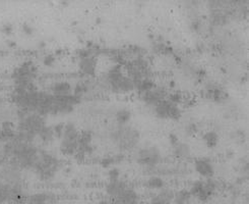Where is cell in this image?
<instances>
[{
  "mask_svg": "<svg viewBox=\"0 0 249 204\" xmlns=\"http://www.w3.org/2000/svg\"><path fill=\"white\" fill-rule=\"evenodd\" d=\"M108 138L118 150L126 152L139 145L141 133L130 123H115L109 129Z\"/></svg>",
  "mask_w": 249,
  "mask_h": 204,
  "instance_id": "1",
  "label": "cell"
},
{
  "mask_svg": "<svg viewBox=\"0 0 249 204\" xmlns=\"http://www.w3.org/2000/svg\"><path fill=\"white\" fill-rule=\"evenodd\" d=\"M19 111L18 121L17 122V136L25 141L34 142L41 131L47 126L45 118L35 112Z\"/></svg>",
  "mask_w": 249,
  "mask_h": 204,
  "instance_id": "2",
  "label": "cell"
},
{
  "mask_svg": "<svg viewBox=\"0 0 249 204\" xmlns=\"http://www.w3.org/2000/svg\"><path fill=\"white\" fill-rule=\"evenodd\" d=\"M59 165L60 163L57 157L48 151L41 149L38 160L32 171L41 181H50L57 174Z\"/></svg>",
  "mask_w": 249,
  "mask_h": 204,
  "instance_id": "3",
  "label": "cell"
},
{
  "mask_svg": "<svg viewBox=\"0 0 249 204\" xmlns=\"http://www.w3.org/2000/svg\"><path fill=\"white\" fill-rule=\"evenodd\" d=\"M103 82L106 88L114 93L124 94L134 89L132 79L127 74L123 73L120 67H113L107 73Z\"/></svg>",
  "mask_w": 249,
  "mask_h": 204,
  "instance_id": "4",
  "label": "cell"
},
{
  "mask_svg": "<svg viewBox=\"0 0 249 204\" xmlns=\"http://www.w3.org/2000/svg\"><path fill=\"white\" fill-rule=\"evenodd\" d=\"M80 138L81 131L78 130L75 123L71 122L64 123L63 130L59 138L60 151L64 155H75L78 149V144H80Z\"/></svg>",
  "mask_w": 249,
  "mask_h": 204,
  "instance_id": "5",
  "label": "cell"
},
{
  "mask_svg": "<svg viewBox=\"0 0 249 204\" xmlns=\"http://www.w3.org/2000/svg\"><path fill=\"white\" fill-rule=\"evenodd\" d=\"M22 169L17 164L6 162L0 168V180L10 188H24V175Z\"/></svg>",
  "mask_w": 249,
  "mask_h": 204,
  "instance_id": "6",
  "label": "cell"
},
{
  "mask_svg": "<svg viewBox=\"0 0 249 204\" xmlns=\"http://www.w3.org/2000/svg\"><path fill=\"white\" fill-rule=\"evenodd\" d=\"M137 163L146 168H153L159 164L161 161V151L156 145H145L138 150L135 154Z\"/></svg>",
  "mask_w": 249,
  "mask_h": 204,
  "instance_id": "7",
  "label": "cell"
},
{
  "mask_svg": "<svg viewBox=\"0 0 249 204\" xmlns=\"http://www.w3.org/2000/svg\"><path fill=\"white\" fill-rule=\"evenodd\" d=\"M37 76V67L33 61H24L18 64L11 74L15 85L32 84Z\"/></svg>",
  "mask_w": 249,
  "mask_h": 204,
  "instance_id": "8",
  "label": "cell"
},
{
  "mask_svg": "<svg viewBox=\"0 0 249 204\" xmlns=\"http://www.w3.org/2000/svg\"><path fill=\"white\" fill-rule=\"evenodd\" d=\"M217 190V184L212 179L205 181H197L194 183L189 190L192 197L196 198L201 202L209 201Z\"/></svg>",
  "mask_w": 249,
  "mask_h": 204,
  "instance_id": "9",
  "label": "cell"
},
{
  "mask_svg": "<svg viewBox=\"0 0 249 204\" xmlns=\"http://www.w3.org/2000/svg\"><path fill=\"white\" fill-rule=\"evenodd\" d=\"M156 116L164 120H176L180 117V108L177 102L171 99H164L154 106Z\"/></svg>",
  "mask_w": 249,
  "mask_h": 204,
  "instance_id": "10",
  "label": "cell"
},
{
  "mask_svg": "<svg viewBox=\"0 0 249 204\" xmlns=\"http://www.w3.org/2000/svg\"><path fill=\"white\" fill-rule=\"evenodd\" d=\"M130 187L127 185V183L125 181L116 178V179H109L108 183L106 184V194L108 195L109 199L111 200H115L116 198H118L119 196H121L124 192H125L127 189H129Z\"/></svg>",
  "mask_w": 249,
  "mask_h": 204,
  "instance_id": "11",
  "label": "cell"
},
{
  "mask_svg": "<svg viewBox=\"0 0 249 204\" xmlns=\"http://www.w3.org/2000/svg\"><path fill=\"white\" fill-rule=\"evenodd\" d=\"M129 77L132 80H138V79L149 78L150 74V65L142 59H137L129 63Z\"/></svg>",
  "mask_w": 249,
  "mask_h": 204,
  "instance_id": "12",
  "label": "cell"
},
{
  "mask_svg": "<svg viewBox=\"0 0 249 204\" xmlns=\"http://www.w3.org/2000/svg\"><path fill=\"white\" fill-rule=\"evenodd\" d=\"M17 124L9 120L0 122V145L13 141L17 137Z\"/></svg>",
  "mask_w": 249,
  "mask_h": 204,
  "instance_id": "13",
  "label": "cell"
},
{
  "mask_svg": "<svg viewBox=\"0 0 249 204\" xmlns=\"http://www.w3.org/2000/svg\"><path fill=\"white\" fill-rule=\"evenodd\" d=\"M78 66H80L81 71L88 76H94L97 71L98 61L95 56L89 52L86 51L80 56V62H78Z\"/></svg>",
  "mask_w": 249,
  "mask_h": 204,
  "instance_id": "14",
  "label": "cell"
},
{
  "mask_svg": "<svg viewBox=\"0 0 249 204\" xmlns=\"http://www.w3.org/2000/svg\"><path fill=\"white\" fill-rule=\"evenodd\" d=\"M165 91L162 88H159L155 86L154 88H152L149 91H146L144 93H142V99L145 102L146 104H149L151 106H155L157 103H159L160 101L165 99Z\"/></svg>",
  "mask_w": 249,
  "mask_h": 204,
  "instance_id": "15",
  "label": "cell"
},
{
  "mask_svg": "<svg viewBox=\"0 0 249 204\" xmlns=\"http://www.w3.org/2000/svg\"><path fill=\"white\" fill-rule=\"evenodd\" d=\"M196 173L205 179H212L214 174V166L213 163L207 158H198L195 163Z\"/></svg>",
  "mask_w": 249,
  "mask_h": 204,
  "instance_id": "16",
  "label": "cell"
},
{
  "mask_svg": "<svg viewBox=\"0 0 249 204\" xmlns=\"http://www.w3.org/2000/svg\"><path fill=\"white\" fill-rule=\"evenodd\" d=\"M51 94L56 97H66L73 95V87L66 81H57L51 86Z\"/></svg>",
  "mask_w": 249,
  "mask_h": 204,
  "instance_id": "17",
  "label": "cell"
},
{
  "mask_svg": "<svg viewBox=\"0 0 249 204\" xmlns=\"http://www.w3.org/2000/svg\"><path fill=\"white\" fill-rule=\"evenodd\" d=\"M93 149L92 145V135L88 132H81L80 144H78V149L75 155L77 156H87L90 153Z\"/></svg>",
  "mask_w": 249,
  "mask_h": 204,
  "instance_id": "18",
  "label": "cell"
},
{
  "mask_svg": "<svg viewBox=\"0 0 249 204\" xmlns=\"http://www.w3.org/2000/svg\"><path fill=\"white\" fill-rule=\"evenodd\" d=\"M113 201L115 204H141L139 194L132 188L127 189L121 196Z\"/></svg>",
  "mask_w": 249,
  "mask_h": 204,
  "instance_id": "19",
  "label": "cell"
},
{
  "mask_svg": "<svg viewBox=\"0 0 249 204\" xmlns=\"http://www.w3.org/2000/svg\"><path fill=\"white\" fill-rule=\"evenodd\" d=\"M54 197L45 192H38L28 196L26 204H53Z\"/></svg>",
  "mask_w": 249,
  "mask_h": 204,
  "instance_id": "20",
  "label": "cell"
},
{
  "mask_svg": "<svg viewBox=\"0 0 249 204\" xmlns=\"http://www.w3.org/2000/svg\"><path fill=\"white\" fill-rule=\"evenodd\" d=\"M38 138L40 139V141L43 144H50V143H52L55 140V138H56L54 128L50 127V126H46L41 131V133L38 136Z\"/></svg>",
  "mask_w": 249,
  "mask_h": 204,
  "instance_id": "21",
  "label": "cell"
},
{
  "mask_svg": "<svg viewBox=\"0 0 249 204\" xmlns=\"http://www.w3.org/2000/svg\"><path fill=\"white\" fill-rule=\"evenodd\" d=\"M192 195L187 190H181L174 193L172 204H191Z\"/></svg>",
  "mask_w": 249,
  "mask_h": 204,
  "instance_id": "22",
  "label": "cell"
},
{
  "mask_svg": "<svg viewBox=\"0 0 249 204\" xmlns=\"http://www.w3.org/2000/svg\"><path fill=\"white\" fill-rule=\"evenodd\" d=\"M115 122L116 123L124 124V123H129L131 120V111L127 108H120L115 111Z\"/></svg>",
  "mask_w": 249,
  "mask_h": 204,
  "instance_id": "23",
  "label": "cell"
},
{
  "mask_svg": "<svg viewBox=\"0 0 249 204\" xmlns=\"http://www.w3.org/2000/svg\"><path fill=\"white\" fill-rule=\"evenodd\" d=\"M173 149L175 155L178 157H188L190 155V147L182 142L176 141L173 144Z\"/></svg>",
  "mask_w": 249,
  "mask_h": 204,
  "instance_id": "24",
  "label": "cell"
},
{
  "mask_svg": "<svg viewBox=\"0 0 249 204\" xmlns=\"http://www.w3.org/2000/svg\"><path fill=\"white\" fill-rule=\"evenodd\" d=\"M11 193V188L0 180V204H7Z\"/></svg>",
  "mask_w": 249,
  "mask_h": 204,
  "instance_id": "25",
  "label": "cell"
},
{
  "mask_svg": "<svg viewBox=\"0 0 249 204\" xmlns=\"http://www.w3.org/2000/svg\"><path fill=\"white\" fill-rule=\"evenodd\" d=\"M146 186H148L150 189L162 190L163 188H165V183H164L162 178L158 177V176H153L148 180V182H146Z\"/></svg>",
  "mask_w": 249,
  "mask_h": 204,
  "instance_id": "26",
  "label": "cell"
},
{
  "mask_svg": "<svg viewBox=\"0 0 249 204\" xmlns=\"http://www.w3.org/2000/svg\"><path fill=\"white\" fill-rule=\"evenodd\" d=\"M203 139H205L206 143H207L208 146H210V147L216 146L217 143H218V141H219L218 135H217L216 133H214V132H208V133L205 135V137H203Z\"/></svg>",
  "mask_w": 249,
  "mask_h": 204,
  "instance_id": "27",
  "label": "cell"
},
{
  "mask_svg": "<svg viewBox=\"0 0 249 204\" xmlns=\"http://www.w3.org/2000/svg\"><path fill=\"white\" fill-rule=\"evenodd\" d=\"M0 31L2 32V34H4V35H10L11 33H13L14 31V27L11 24H9V22H6V24H3L1 26V28H0Z\"/></svg>",
  "mask_w": 249,
  "mask_h": 204,
  "instance_id": "28",
  "label": "cell"
},
{
  "mask_svg": "<svg viewBox=\"0 0 249 204\" xmlns=\"http://www.w3.org/2000/svg\"><path fill=\"white\" fill-rule=\"evenodd\" d=\"M22 32L27 34V35H31V34H33V32H34V29L29 24H24L22 25Z\"/></svg>",
  "mask_w": 249,
  "mask_h": 204,
  "instance_id": "29",
  "label": "cell"
},
{
  "mask_svg": "<svg viewBox=\"0 0 249 204\" xmlns=\"http://www.w3.org/2000/svg\"><path fill=\"white\" fill-rule=\"evenodd\" d=\"M95 204H115V203H114V201L109 199V198H105V199L98 200Z\"/></svg>",
  "mask_w": 249,
  "mask_h": 204,
  "instance_id": "30",
  "label": "cell"
},
{
  "mask_svg": "<svg viewBox=\"0 0 249 204\" xmlns=\"http://www.w3.org/2000/svg\"><path fill=\"white\" fill-rule=\"evenodd\" d=\"M53 61H54V58H53V56H51V55H47L46 58L44 59V63L46 64V65H51Z\"/></svg>",
  "mask_w": 249,
  "mask_h": 204,
  "instance_id": "31",
  "label": "cell"
},
{
  "mask_svg": "<svg viewBox=\"0 0 249 204\" xmlns=\"http://www.w3.org/2000/svg\"><path fill=\"white\" fill-rule=\"evenodd\" d=\"M6 163L5 161V157L2 153V150H1V146H0V168H1L3 166V164Z\"/></svg>",
  "mask_w": 249,
  "mask_h": 204,
  "instance_id": "32",
  "label": "cell"
},
{
  "mask_svg": "<svg viewBox=\"0 0 249 204\" xmlns=\"http://www.w3.org/2000/svg\"><path fill=\"white\" fill-rule=\"evenodd\" d=\"M141 204H151V202H150V201H148V202H142V203H141Z\"/></svg>",
  "mask_w": 249,
  "mask_h": 204,
  "instance_id": "33",
  "label": "cell"
}]
</instances>
